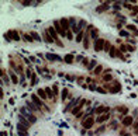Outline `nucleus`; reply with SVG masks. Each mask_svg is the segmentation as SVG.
<instances>
[{"instance_id":"1","label":"nucleus","mask_w":138,"mask_h":136,"mask_svg":"<svg viewBox=\"0 0 138 136\" xmlns=\"http://www.w3.org/2000/svg\"><path fill=\"white\" fill-rule=\"evenodd\" d=\"M31 101H33V102H34V104L38 107L41 111H42V110H44V111H49V108L45 105V102H44V101L41 100V98H39L37 94H33V96H31Z\"/></svg>"},{"instance_id":"2","label":"nucleus","mask_w":138,"mask_h":136,"mask_svg":"<svg viewBox=\"0 0 138 136\" xmlns=\"http://www.w3.org/2000/svg\"><path fill=\"white\" fill-rule=\"evenodd\" d=\"M20 112H21V114L24 115L28 121H30V123H35V122H37V117H35V115L33 114V112L27 108V107H23L21 110H20Z\"/></svg>"},{"instance_id":"3","label":"nucleus","mask_w":138,"mask_h":136,"mask_svg":"<svg viewBox=\"0 0 138 136\" xmlns=\"http://www.w3.org/2000/svg\"><path fill=\"white\" fill-rule=\"evenodd\" d=\"M95 123H96V119L93 117H85L82 121V126H83V129H90Z\"/></svg>"},{"instance_id":"4","label":"nucleus","mask_w":138,"mask_h":136,"mask_svg":"<svg viewBox=\"0 0 138 136\" xmlns=\"http://www.w3.org/2000/svg\"><path fill=\"white\" fill-rule=\"evenodd\" d=\"M106 88H108V93L110 94H117V93L121 91V86L118 81H114V84L113 86H108V84H106Z\"/></svg>"},{"instance_id":"5","label":"nucleus","mask_w":138,"mask_h":136,"mask_svg":"<svg viewBox=\"0 0 138 136\" xmlns=\"http://www.w3.org/2000/svg\"><path fill=\"white\" fill-rule=\"evenodd\" d=\"M134 123V118L131 117V115H125L124 118L121 119V125L124 128H128V126H133Z\"/></svg>"},{"instance_id":"6","label":"nucleus","mask_w":138,"mask_h":136,"mask_svg":"<svg viewBox=\"0 0 138 136\" xmlns=\"http://www.w3.org/2000/svg\"><path fill=\"white\" fill-rule=\"evenodd\" d=\"M104 44H106V41L103 38H97L95 42V51L96 52H100V51H104Z\"/></svg>"},{"instance_id":"7","label":"nucleus","mask_w":138,"mask_h":136,"mask_svg":"<svg viewBox=\"0 0 138 136\" xmlns=\"http://www.w3.org/2000/svg\"><path fill=\"white\" fill-rule=\"evenodd\" d=\"M54 28L56 30V32H58L61 37H66V31L62 28V25H61V22L58 21V20H55V21H54Z\"/></svg>"},{"instance_id":"8","label":"nucleus","mask_w":138,"mask_h":136,"mask_svg":"<svg viewBox=\"0 0 138 136\" xmlns=\"http://www.w3.org/2000/svg\"><path fill=\"white\" fill-rule=\"evenodd\" d=\"M4 37H6V39H7V41L10 39L9 37H11V38H13L14 41H20V35H18V32H17V31H14V30H10V31H7Z\"/></svg>"},{"instance_id":"9","label":"nucleus","mask_w":138,"mask_h":136,"mask_svg":"<svg viewBox=\"0 0 138 136\" xmlns=\"http://www.w3.org/2000/svg\"><path fill=\"white\" fill-rule=\"evenodd\" d=\"M26 107L31 111V112H39V111H41L38 107L35 105L34 102H33V101H27V102H26Z\"/></svg>"},{"instance_id":"10","label":"nucleus","mask_w":138,"mask_h":136,"mask_svg":"<svg viewBox=\"0 0 138 136\" xmlns=\"http://www.w3.org/2000/svg\"><path fill=\"white\" fill-rule=\"evenodd\" d=\"M110 119V114H102V115H97V118H96V122L97 123H103L106 121Z\"/></svg>"},{"instance_id":"11","label":"nucleus","mask_w":138,"mask_h":136,"mask_svg":"<svg viewBox=\"0 0 138 136\" xmlns=\"http://www.w3.org/2000/svg\"><path fill=\"white\" fill-rule=\"evenodd\" d=\"M47 31L49 32V35L54 38V41H55V42H58V41H59V39H58V32H56V30L54 28V27H48Z\"/></svg>"},{"instance_id":"12","label":"nucleus","mask_w":138,"mask_h":136,"mask_svg":"<svg viewBox=\"0 0 138 136\" xmlns=\"http://www.w3.org/2000/svg\"><path fill=\"white\" fill-rule=\"evenodd\" d=\"M17 119H18V122H20V123H23V125H26V126L30 128V125H31L30 121H28V119H27L23 114H18V115H17Z\"/></svg>"},{"instance_id":"13","label":"nucleus","mask_w":138,"mask_h":136,"mask_svg":"<svg viewBox=\"0 0 138 136\" xmlns=\"http://www.w3.org/2000/svg\"><path fill=\"white\" fill-rule=\"evenodd\" d=\"M79 101V98H73V100L70 101V102H69L68 105L65 107V112H68V111H70V110H73L75 107L78 105V104H76V102H78Z\"/></svg>"},{"instance_id":"14","label":"nucleus","mask_w":138,"mask_h":136,"mask_svg":"<svg viewBox=\"0 0 138 136\" xmlns=\"http://www.w3.org/2000/svg\"><path fill=\"white\" fill-rule=\"evenodd\" d=\"M108 111H110L108 107H97V108L95 110V112L97 115H102V114H108Z\"/></svg>"},{"instance_id":"15","label":"nucleus","mask_w":138,"mask_h":136,"mask_svg":"<svg viewBox=\"0 0 138 136\" xmlns=\"http://www.w3.org/2000/svg\"><path fill=\"white\" fill-rule=\"evenodd\" d=\"M59 22H61V25H62V28H64L65 31H68L69 30V25H70V22H69V18H61L59 20Z\"/></svg>"},{"instance_id":"16","label":"nucleus","mask_w":138,"mask_h":136,"mask_svg":"<svg viewBox=\"0 0 138 136\" xmlns=\"http://www.w3.org/2000/svg\"><path fill=\"white\" fill-rule=\"evenodd\" d=\"M73 59H75V56L72 55V53H68V55H65L64 56V62L65 63H68V65L73 63Z\"/></svg>"},{"instance_id":"17","label":"nucleus","mask_w":138,"mask_h":136,"mask_svg":"<svg viewBox=\"0 0 138 136\" xmlns=\"http://www.w3.org/2000/svg\"><path fill=\"white\" fill-rule=\"evenodd\" d=\"M37 96H38L42 101L48 98V96H47V93H45V90H42V88H38V90H37Z\"/></svg>"},{"instance_id":"18","label":"nucleus","mask_w":138,"mask_h":136,"mask_svg":"<svg viewBox=\"0 0 138 136\" xmlns=\"http://www.w3.org/2000/svg\"><path fill=\"white\" fill-rule=\"evenodd\" d=\"M106 10H108V3H103L102 6L96 7V11H97V13H103V11H106Z\"/></svg>"},{"instance_id":"19","label":"nucleus","mask_w":138,"mask_h":136,"mask_svg":"<svg viewBox=\"0 0 138 136\" xmlns=\"http://www.w3.org/2000/svg\"><path fill=\"white\" fill-rule=\"evenodd\" d=\"M44 39L47 41L48 44H54V42H55V41H54V38L49 35V32H48V31H45V32H44Z\"/></svg>"},{"instance_id":"20","label":"nucleus","mask_w":138,"mask_h":136,"mask_svg":"<svg viewBox=\"0 0 138 136\" xmlns=\"http://www.w3.org/2000/svg\"><path fill=\"white\" fill-rule=\"evenodd\" d=\"M1 79H3V83L4 84H7V86H9V76L6 75V70L4 69H1Z\"/></svg>"},{"instance_id":"21","label":"nucleus","mask_w":138,"mask_h":136,"mask_svg":"<svg viewBox=\"0 0 138 136\" xmlns=\"http://www.w3.org/2000/svg\"><path fill=\"white\" fill-rule=\"evenodd\" d=\"M17 131L18 132H28V126H26V125L17 122Z\"/></svg>"},{"instance_id":"22","label":"nucleus","mask_w":138,"mask_h":136,"mask_svg":"<svg viewBox=\"0 0 138 136\" xmlns=\"http://www.w3.org/2000/svg\"><path fill=\"white\" fill-rule=\"evenodd\" d=\"M90 38H93V39H97V35H99V31L96 30V28H92L90 31Z\"/></svg>"},{"instance_id":"23","label":"nucleus","mask_w":138,"mask_h":136,"mask_svg":"<svg viewBox=\"0 0 138 136\" xmlns=\"http://www.w3.org/2000/svg\"><path fill=\"white\" fill-rule=\"evenodd\" d=\"M10 79H11V83L14 84H18V77L16 73H13V72H10Z\"/></svg>"},{"instance_id":"24","label":"nucleus","mask_w":138,"mask_h":136,"mask_svg":"<svg viewBox=\"0 0 138 136\" xmlns=\"http://www.w3.org/2000/svg\"><path fill=\"white\" fill-rule=\"evenodd\" d=\"M102 72H103V66L102 65H97L95 69H93V73H95V75H102Z\"/></svg>"},{"instance_id":"25","label":"nucleus","mask_w":138,"mask_h":136,"mask_svg":"<svg viewBox=\"0 0 138 136\" xmlns=\"http://www.w3.org/2000/svg\"><path fill=\"white\" fill-rule=\"evenodd\" d=\"M47 58L49 60H64V59H61L59 56H56V55H52V53H47Z\"/></svg>"},{"instance_id":"26","label":"nucleus","mask_w":138,"mask_h":136,"mask_svg":"<svg viewBox=\"0 0 138 136\" xmlns=\"http://www.w3.org/2000/svg\"><path fill=\"white\" fill-rule=\"evenodd\" d=\"M68 93H69V90H68V88H64V90L61 91V98H62V101H65V100H66V97H68Z\"/></svg>"},{"instance_id":"27","label":"nucleus","mask_w":138,"mask_h":136,"mask_svg":"<svg viewBox=\"0 0 138 136\" xmlns=\"http://www.w3.org/2000/svg\"><path fill=\"white\" fill-rule=\"evenodd\" d=\"M89 38H90V37H89V34L86 32V35H85V39H83V46H85V49L89 48Z\"/></svg>"},{"instance_id":"28","label":"nucleus","mask_w":138,"mask_h":136,"mask_svg":"<svg viewBox=\"0 0 138 136\" xmlns=\"http://www.w3.org/2000/svg\"><path fill=\"white\" fill-rule=\"evenodd\" d=\"M44 90H45V93H47L48 98H52V97H55V94L52 93V88H49V87H45Z\"/></svg>"},{"instance_id":"29","label":"nucleus","mask_w":138,"mask_h":136,"mask_svg":"<svg viewBox=\"0 0 138 136\" xmlns=\"http://www.w3.org/2000/svg\"><path fill=\"white\" fill-rule=\"evenodd\" d=\"M83 37H85V32H83V31H80V32L78 34V37H76V42H83V39H85Z\"/></svg>"},{"instance_id":"30","label":"nucleus","mask_w":138,"mask_h":136,"mask_svg":"<svg viewBox=\"0 0 138 136\" xmlns=\"http://www.w3.org/2000/svg\"><path fill=\"white\" fill-rule=\"evenodd\" d=\"M117 51H118V49H117V48H114V46H111V49H110V52H108V55H110V56H111V58H116V56H117Z\"/></svg>"},{"instance_id":"31","label":"nucleus","mask_w":138,"mask_h":136,"mask_svg":"<svg viewBox=\"0 0 138 136\" xmlns=\"http://www.w3.org/2000/svg\"><path fill=\"white\" fill-rule=\"evenodd\" d=\"M31 37H34V39L35 41H41V37L38 35V34H37V32H35V31H31V34H30Z\"/></svg>"},{"instance_id":"32","label":"nucleus","mask_w":138,"mask_h":136,"mask_svg":"<svg viewBox=\"0 0 138 136\" xmlns=\"http://www.w3.org/2000/svg\"><path fill=\"white\" fill-rule=\"evenodd\" d=\"M66 38H68L69 41H72V39H73V32H72L70 30L66 31Z\"/></svg>"},{"instance_id":"33","label":"nucleus","mask_w":138,"mask_h":136,"mask_svg":"<svg viewBox=\"0 0 138 136\" xmlns=\"http://www.w3.org/2000/svg\"><path fill=\"white\" fill-rule=\"evenodd\" d=\"M110 49H111V45H110L108 41H106V44H104V51H106V52H110Z\"/></svg>"},{"instance_id":"34","label":"nucleus","mask_w":138,"mask_h":136,"mask_svg":"<svg viewBox=\"0 0 138 136\" xmlns=\"http://www.w3.org/2000/svg\"><path fill=\"white\" fill-rule=\"evenodd\" d=\"M127 28H128L130 31H133V32H135V34L138 35V30H137V28H135L134 25H127Z\"/></svg>"},{"instance_id":"35","label":"nucleus","mask_w":138,"mask_h":136,"mask_svg":"<svg viewBox=\"0 0 138 136\" xmlns=\"http://www.w3.org/2000/svg\"><path fill=\"white\" fill-rule=\"evenodd\" d=\"M95 66H96V60H92L90 63H89V66H87V69H89V70H92ZM92 72H93V70H92Z\"/></svg>"},{"instance_id":"36","label":"nucleus","mask_w":138,"mask_h":136,"mask_svg":"<svg viewBox=\"0 0 138 136\" xmlns=\"http://www.w3.org/2000/svg\"><path fill=\"white\" fill-rule=\"evenodd\" d=\"M117 58H118V59H121V60H125L124 55H123V53L120 52V49H118V51H117Z\"/></svg>"},{"instance_id":"37","label":"nucleus","mask_w":138,"mask_h":136,"mask_svg":"<svg viewBox=\"0 0 138 136\" xmlns=\"http://www.w3.org/2000/svg\"><path fill=\"white\" fill-rule=\"evenodd\" d=\"M106 131V126H100L97 131H96V135H99V133H103V132Z\"/></svg>"},{"instance_id":"38","label":"nucleus","mask_w":138,"mask_h":136,"mask_svg":"<svg viewBox=\"0 0 138 136\" xmlns=\"http://www.w3.org/2000/svg\"><path fill=\"white\" fill-rule=\"evenodd\" d=\"M24 39H26L27 42H33V39H34V38H31L28 34H26V35H24Z\"/></svg>"},{"instance_id":"39","label":"nucleus","mask_w":138,"mask_h":136,"mask_svg":"<svg viewBox=\"0 0 138 136\" xmlns=\"http://www.w3.org/2000/svg\"><path fill=\"white\" fill-rule=\"evenodd\" d=\"M31 84L34 86V84H37V76L33 75V77H31Z\"/></svg>"},{"instance_id":"40","label":"nucleus","mask_w":138,"mask_h":136,"mask_svg":"<svg viewBox=\"0 0 138 136\" xmlns=\"http://www.w3.org/2000/svg\"><path fill=\"white\" fill-rule=\"evenodd\" d=\"M97 93H100V94H106V90H104L103 87H97V90H96Z\"/></svg>"},{"instance_id":"41","label":"nucleus","mask_w":138,"mask_h":136,"mask_svg":"<svg viewBox=\"0 0 138 136\" xmlns=\"http://www.w3.org/2000/svg\"><path fill=\"white\" fill-rule=\"evenodd\" d=\"M85 24H86V21H85V20H80V21H79V30H80V28H82V27L83 25H85ZM80 31H82V30H80Z\"/></svg>"},{"instance_id":"42","label":"nucleus","mask_w":138,"mask_h":136,"mask_svg":"<svg viewBox=\"0 0 138 136\" xmlns=\"http://www.w3.org/2000/svg\"><path fill=\"white\" fill-rule=\"evenodd\" d=\"M103 80H106V81H107V80H111V75H110V73H108V75H104Z\"/></svg>"},{"instance_id":"43","label":"nucleus","mask_w":138,"mask_h":136,"mask_svg":"<svg viewBox=\"0 0 138 136\" xmlns=\"http://www.w3.org/2000/svg\"><path fill=\"white\" fill-rule=\"evenodd\" d=\"M17 135L18 136H28V132H18L17 131Z\"/></svg>"},{"instance_id":"44","label":"nucleus","mask_w":138,"mask_h":136,"mask_svg":"<svg viewBox=\"0 0 138 136\" xmlns=\"http://www.w3.org/2000/svg\"><path fill=\"white\" fill-rule=\"evenodd\" d=\"M82 65H83V66H89V60H87L86 58H85V59L82 60Z\"/></svg>"},{"instance_id":"45","label":"nucleus","mask_w":138,"mask_h":136,"mask_svg":"<svg viewBox=\"0 0 138 136\" xmlns=\"http://www.w3.org/2000/svg\"><path fill=\"white\" fill-rule=\"evenodd\" d=\"M138 14V7H133V16H137Z\"/></svg>"},{"instance_id":"46","label":"nucleus","mask_w":138,"mask_h":136,"mask_svg":"<svg viewBox=\"0 0 138 136\" xmlns=\"http://www.w3.org/2000/svg\"><path fill=\"white\" fill-rule=\"evenodd\" d=\"M52 90H54V94H55V97L58 96V87H56V86H54V87H52Z\"/></svg>"},{"instance_id":"47","label":"nucleus","mask_w":138,"mask_h":136,"mask_svg":"<svg viewBox=\"0 0 138 136\" xmlns=\"http://www.w3.org/2000/svg\"><path fill=\"white\" fill-rule=\"evenodd\" d=\"M134 49H135L134 46H131V45H127V51H130V52H133Z\"/></svg>"},{"instance_id":"48","label":"nucleus","mask_w":138,"mask_h":136,"mask_svg":"<svg viewBox=\"0 0 138 136\" xmlns=\"http://www.w3.org/2000/svg\"><path fill=\"white\" fill-rule=\"evenodd\" d=\"M133 128L135 129V131H138V121H137V122H134V123H133Z\"/></svg>"},{"instance_id":"49","label":"nucleus","mask_w":138,"mask_h":136,"mask_svg":"<svg viewBox=\"0 0 138 136\" xmlns=\"http://www.w3.org/2000/svg\"><path fill=\"white\" fill-rule=\"evenodd\" d=\"M120 51H123V52H124V51H127V45H121V46H120Z\"/></svg>"},{"instance_id":"50","label":"nucleus","mask_w":138,"mask_h":136,"mask_svg":"<svg viewBox=\"0 0 138 136\" xmlns=\"http://www.w3.org/2000/svg\"><path fill=\"white\" fill-rule=\"evenodd\" d=\"M83 59H85L83 56H78V58H76V62H82Z\"/></svg>"},{"instance_id":"51","label":"nucleus","mask_w":138,"mask_h":136,"mask_svg":"<svg viewBox=\"0 0 138 136\" xmlns=\"http://www.w3.org/2000/svg\"><path fill=\"white\" fill-rule=\"evenodd\" d=\"M120 34H121V35H123V37H127V35H128V32H125V31H121Z\"/></svg>"},{"instance_id":"52","label":"nucleus","mask_w":138,"mask_h":136,"mask_svg":"<svg viewBox=\"0 0 138 136\" xmlns=\"http://www.w3.org/2000/svg\"><path fill=\"white\" fill-rule=\"evenodd\" d=\"M89 88H90V90H97V87H96V86H93V84H92V86H89Z\"/></svg>"},{"instance_id":"53","label":"nucleus","mask_w":138,"mask_h":136,"mask_svg":"<svg viewBox=\"0 0 138 136\" xmlns=\"http://www.w3.org/2000/svg\"><path fill=\"white\" fill-rule=\"evenodd\" d=\"M30 60H31V62H35V60H37V59H35L34 56H30Z\"/></svg>"},{"instance_id":"54","label":"nucleus","mask_w":138,"mask_h":136,"mask_svg":"<svg viewBox=\"0 0 138 136\" xmlns=\"http://www.w3.org/2000/svg\"><path fill=\"white\" fill-rule=\"evenodd\" d=\"M135 135H138V131H135Z\"/></svg>"},{"instance_id":"55","label":"nucleus","mask_w":138,"mask_h":136,"mask_svg":"<svg viewBox=\"0 0 138 136\" xmlns=\"http://www.w3.org/2000/svg\"><path fill=\"white\" fill-rule=\"evenodd\" d=\"M124 136H131V135H124Z\"/></svg>"},{"instance_id":"56","label":"nucleus","mask_w":138,"mask_h":136,"mask_svg":"<svg viewBox=\"0 0 138 136\" xmlns=\"http://www.w3.org/2000/svg\"><path fill=\"white\" fill-rule=\"evenodd\" d=\"M137 20H138V18H137Z\"/></svg>"}]
</instances>
